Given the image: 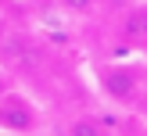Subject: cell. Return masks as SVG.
I'll list each match as a JSON object with an SVG mask.
<instances>
[{
    "instance_id": "5",
    "label": "cell",
    "mask_w": 147,
    "mask_h": 136,
    "mask_svg": "<svg viewBox=\"0 0 147 136\" xmlns=\"http://www.w3.org/2000/svg\"><path fill=\"white\" fill-rule=\"evenodd\" d=\"M68 133H83V136H100L104 125L97 118H79V122H68Z\"/></svg>"
},
{
    "instance_id": "7",
    "label": "cell",
    "mask_w": 147,
    "mask_h": 136,
    "mask_svg": "<svg viewBox=\"0 0 147 136\" xmlns=\"http://www.w3.org/2000/svg\"><path fill=\"white\" fill-rule=\"evenodd\" d=\"M65 7H68V11H90L93 7V0H61Z\"/></svg>"
},
{
    "instance_id": "2",
    "label": "cell",
    "mask_w": 147,
    "mask_h": 136,
    "mask_svg": "<svg viewBox=\"0 0 147 136\" xmlns=\"http://www.w3.org/2000/svg\"><path fill=\"white\" fill-rule=\"evenodd\" d=\"M40 125V111L25 93H0V129L7 133H29Z\"/></svg>"
},
{
    "instance_id": "6",
    "label": "cell",
    "mask_w": 147,
    "mask_h": 136,
    "mask_svg": "<svg viewBox=\"0 0 147 136\" xmlns=\"http://www.w3.org/2000/svg\"><path fill=\"white\" fill-rule=\"evenodd\" d=\"M136 111H140V115H147V72H144V86H140V97H136Z\"/></svg>"
},
{
    "instance_id": "4",
    "label": "cell",
    "mask_w": 147,
    "mask_h": 136,
    "mask_svg": "<svg viewBox=\"0 0 147 136\" xmlns=\"http://www.w3.org/2000/svg\"><path fill=\"white\" fill-rule=\"evenodd\" d=\"M119 36L126 40V47H147V7L126 11V18L119 25Z\"/></svg>"
},
{
    "instance_id": "3",
    "label": "cell",
    "mask_w": 147,
    "mask_h": 136,
    "mask_svg": "<svg viewBox=\"0 0 147 136\" xmlns=\"http://www.w3.org/2000/svg\"><path fill=\"white\" fill-rule=\"evenodd\" d=\"M0 61H4L7 68H14V72H25V68H36L40 54H36V47H32L29 36L11 32V36H4V43H0Z\"/></svg>"
},
{
    "instance_id": "1",
    "label": "cell",
    "mask_w": 147,
    "mask_h": 136,
    "mask_svg": "<svg viewBox=\"0 0 147 136\" xmlns=\"http://www.w3.org/2000/svg\"><path fill=\"white\" fill-rule=\"evenodd\" d=\"M97 82L115 104H136L144 86V72L136 64H97Z\"/></svg>"
}]
</instances>
